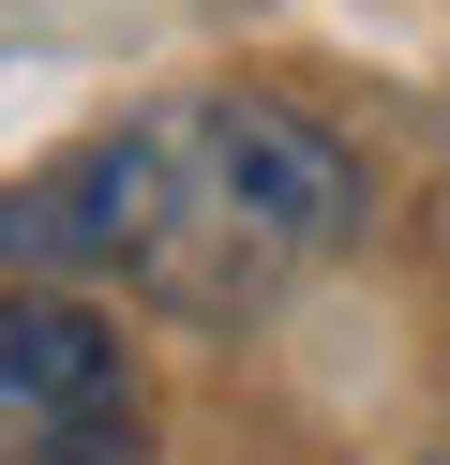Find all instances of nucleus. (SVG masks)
I'll return each instance as SVG.
<instances>
[{"instance_id": "nucleus-2", "label": "nucleus", "mask_w": 450, "mask_h": 465, "mask_svg": "<svg viewBox=\"0 0 450 465\" xmlns=\"http://www.w3.org/2000/svg\"><path fill=\"white\" fill-rule=\"evenodd\" d=\"M135 345L60 285H0V465H135Z\"/></svg>"}, {"instance_id": "nucleus-3", "label": "nucleus", "mask_w": 450, "mask_h": 465, "mask_svg": "<svg viewBox=\"0 0 450 465\" xmlns=\"http://www.w3.org/2000/svg\"><path fill=\"white\" fill-rule=\"evenodd\" d=\"M435 465H450V450H435Z\"/></svg>"}, {"instance_id": "nucleus-1", "label": "nucleus", "mask_w": 450, "mask_h": 465, "mask_svg": "<svg viewBox=\"0 0 450 465\" xmlns=\"http://www.w3.org/2000/svg\"><path fill=\"white\" fill-rule=\"evenodd\" d=\"M360 225V165L345 135H315L300 105L255 91H195L150 121L60 151L45 181L0 195V255L30 271H120L180 315H255Z\"/></svg>"}]
</instances>
